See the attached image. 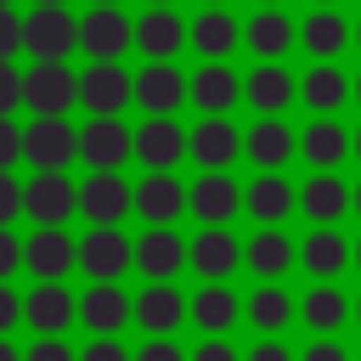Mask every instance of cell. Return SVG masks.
<instances>
[{
	"label": "cell",
	"mask_w": 361,
	"mask_h": 361,
	"mask_svg": "<svg viewBox=\"0 0 361 361\" xmlns=\"http://www.w3.org/2000/svg\"><path fill=\"white\" fill-rule=\"evenodd\" d=\"M23 96L34 113H68L79 102V73L68 68V56H39L23 73Z\"/></svg>",
	"instance_id": "cell-1"
},
{
	"label": "cell",
	"mask_w": 361,
	"mask_h": 361,
	"mask_svg": "<svg viewBox=\"0 0 361 361\" xmlns=\"http://www.w3.org/2000/svg\"><path fill=\"white\" fill-rule=\"evenodd\" d=\"M23 152L34 169H68L79 158V130H68L62 113H34V124L23 130Z\"/></svg>",
	"instance_id": "cell-2"
},
{
	"label": "cell",
	"mask_w": 361,
	"mask_h": 361,
	"mask_svg": "<svg viewBox=\"0 0 361 361\" xmlns=\"http://www.w3.org/2000/svg\"><path fill=\"white\" fill-rule=\"evenodd\" d=\"M79 102L90 113H124L135 102V79L118 68V56H96L85 73H79Z\"/></svg>",
	"instance_id": "cell-3"
},
{
	"label": "cell",
	"mask_w": 361,
	"mask_h": 361,
	"mask_svg": "<svg viewBox=\"0 0 361 361\" xmlns=\"http://www.w3.org/2000/svg\"><path fill=\"white\" fill-rule=\"evenodd\" d=\"M73 209H79V186H73L62 169H39V175L23 186V214H28L34 226H62Z\"/></svg>",
	"instance_id": "cell-4"
},
{
	"label": "cell",
	"mask_w": 361,
	"mask_h": 361,
	"mask_svg": "<svg viewBox=\"0 0 361 361\" xmlns=\"http://www.w3.org/2000/svg\"><path fill=\"white\" fill-rule=\"evenodd\" d=\"M23 51H34V56H68V51H79V23L68 17V6H34L23 17Z\"/></svg>",
	"instance_id": "cell-5"
},
{
	"label": "cell",
	"mask_w": 361,
	"mask_h": 361,
	"mask_svg": "<svg viewBox=\"0 0 361 361\" xmlns=\"http://www.w3.org/2000/svg\"><path fill=\"white\" fill-rule=\"evenodd\" d=\"M130 152H135V135L118 124V113H96V118L79 130V158H85L90 169H118Z\"/></svg>",
	"instance_id": "cell-6"
},
{
	"label": "cell",
	"mask_w": 361,
	"mask_h": 361,
	"mask_svg": "<svg viewBox=\"0 0 361 361\" xmlns=\"http://www.w3.org/2000/svg\"><path fill=\"white\" fill-rule=\"evenodd\" d=\"M130 39H135V28H130V17H124L118 6H90L85 23H79V51H85L90 62H96V56H124Z\"/></svg>",
	"instance_id": "cell-7"
},
{
	"label": "cell",
	"mask_w": 361,
	"mask_h": 361,
	"mask_svg": "<svg viewBox=\"0 0 361 361\" xmlns=\"http://www.w3.org/2000/svg\"><path fill=\"white\" fill-rule=\"evenodd\" d=\"M79 209H85L90 226H118V220L135 209V192H130L113 169H96V175L79 186Z\"/></svg>",
	"instance_id": "cell-8"
},
{
	"label": "cell",
	"mask_w": 361,
	"mask_h": 361,
	"mask_svg": "<svg viewBox=\"0 0 361 361\" xmlns=\"http://www.w3.org/2000/svg\"><path fill=\"white\" fill-rule=\"evenodd\" d=\"M180 152H192V135H186L169 113H152V118L135 130V158H141L147 169H169V164H180Z\"/></svg>",
	"instance_id": "cell-9"
},
{
	"label": "cell",
	"mask_w": 361,
	"mask_h": 361,
	"mask_svg": "<svg viewBox=\"0 0 361 361\" xmlns=\"http://www.w3.org/2000/svg\"><path fill=\"white\" fill-rule=\"evenodd\" d=\"M23 265L45 282V276H68L79 265V243L62 231V226H39L28 243H23Z\"/></svg>",
	"instance_id": "cell-10"
},
{
	"label": "cell",
	"mask_w": 361,
	"mask_h": 361,
	"mask_svg": "<svg viewBox=\"0 0 361 361\" xmlns=\"http://www.w3.org/2000/svg\"><path fill=\"white\" fill-rule=\"evenodd\" d=\"M135 259V248H130V237L118 231V226H90V237L79 243V265L96 276V282H118V271Z\"/></svg>",
	"instance_id": "cell-11"
},
{
	"label": "cell",
	"mask_w": 361,
	"mask_h": 361,
	"mask_svg": "<svg viewBox=\"0 0 361 361\" xmlns=\"http://www.w3.org/2000/svg\"><path fill=\"white\" fill-rule=\"evenodd\" d=\"M180 209H192V192H180V180L169 169H152L141 186H135V214L152 220V226H169L180 220Z\"/></svg>",
	"instance_id": "cell-12"
},
{
	"label": "cell",
	"mask_w": 361,
	"mask_h": 361,
	"mask_svg": "<svg viewBox=\"0 0 361 361\" xmlns=\"http://www.w3.org/2000/svg\"><path fill=\"white\" fill-rule=\"evenodd\" d=\"M73 316H79V299L62 288V276H45V282L23 299V322H34L39 333H62Z\"/></svg>",
	"instance_id": "cell-13"
},
{
	"label": "cell",
	"mask_w": 361,
	"mask_h": 361,
	"mask_svg": "<svg viewBox=\"0 0 361 361\" xmlns=\"http://www.w3.org/2000/svg\"><path fill=\"white\" fill-rule=\"evenodd\" d=\"M186 96H192V79H180V68H169L164 56H158L147 73H135V102H141L147 113H175Z\"/></svg>",
	"instance_id": "cell-14"
},
{
	"label": "cell",
	"mask_w": 361,
	"mask_h": 361,
	"mask_svg": "<svg viewBox=\"0 0 361 361\" xmlns=\"http://www.w3.org/2000/svg\"><path fill=\"white\" fill-rule=\"evenodd\" d=\"M299 209L310 214V226H333L344 209H355V192H350L333 169H316V175L305 180V192H299Z\"/></svg>",
	"instance_id": "cell-15"
},
{
	"label": "cell",
	"mask_w": 361,
	"mask_h": 361,
	"mask_svg": "<svg viewBox=\"0 0 361 361\" xmlns=\"http://www.w3.org/2000/svg\"><path fill=\"white\" fill-rule=\"evenodd\" d=\"M248 197H237V180H226L220 169H203V180H192V214L203 226H226Z\"/></svg>",
	"instance_id": "cell-16"
},
{
	"label": "cell",
	"mask_w": 361,
	"mask_h": 361,
	"mask_svg": "<svg viewBox=\"0 0 361 361\" xmlns=\"http://www.w3.org/2000/svg\"><path fill=\"white\" fill-rule=\"evenodd\" d=\"M243 152H248L259 169H282V164L299 152V141H293V130H288L276 113H265V118H259V124L243 135Z\"/></svg>",
	"instance_id": "cell-17"
},
{
	"label": "cell",
	"mask_w": 361,
	"mask_h": 361,
	"mask_svg": "<svg viewBox=\"0 0 361 361\" xmlns=\"http://www.w3.org/2000/svg\"><path fill=\"white\" fill-rule=\"evenodd\" d=\"M180 259H192V243H180L169 226H152V231L135 237V265H141L147 276H175Z\"/></svg>",
	"instance_id": "cell-18"
},
{
	"label": "cell",
	"mask_w": 361,
	"mask_h": 361,
	"mask_svg": "<svg viewBox=\"0 0 361 361\" xmlns=\"http://www.w3.org/2000/svg\"><path fill=\"white\" fill-rule=\"evenodd\" d=\"M130 316H135V305L124 299V288H118V282H96V288L79 299V322H85L90 333H118Z\"/></svg>",
	"instance_id": "cell-19"
},
{
	"label": "cell",
	"mask_w": 361,
	"mask_h": 361,
	"mask_svg": "<svg viewBox=\"0 0 361 361\" xmlns=\"http://www.w3.org/2000/svg\"><path fill=\"white\" fill-rule=\"evenodd\" d=\"M192 310V299H180V288H169V276H152V288L135 299V322L147 333H169L180 327V316Z\"/></svg>",
	"instance_id": "cell-20"
},
{
	"label": "cell",
	"mask_w": 361,
	"mask_h": 361,
	"mask_svg": "<svg viewBox=\"0 0 361 361\" xmlns=\"http://www.w3.org/2000/svg\"><path fill=\"white\" fill-rule=\"evenodd\" d=\"M243 152V135L231 130V118H220V113H209L197 130H192V158L203 164V169H226L231 158Z\"/></svg>",
	"instance_id": "cell-21"
},
{
	"label": "cell",
	"mask_w": 361,
	"mask_h": 361,
	"mask_svg": "<svg viewBox=\"0 0 361 361\" xmlns=\"http://www.w3.org/2000/svg\"><path fill=\"white\" fill-rule=\"evenodd\" d=\"M293 243L276 231V226H259L254 237H248V248H243V265L254 271V276H265V282H276L282 271H293Z\"/></svg>",
	"instance_id": "cell-22"
},
{
	"label": "cell",
	"mask_w": 361,
	"mask_h": 361,
	"mask_svg": "<svg viewBox=\"0 0 361 361\" xmlns=\"http://www.w3.org/2000/svg\"><path fill=\"white\" fill-rule=\"evenodd\" d=\"M243 96H248L259 113H282V107L293 102V73H288L276 56H265V62L243 79Z\"/></svg>",
	"instance_id": "cell-23"
},
{
	"label": "cell",
	"mask_w": 361,
	"mask_h": 361,
	"mask_svg": "<svg viewBox=\"0 0 361 361\" xmlns=\"http://www.w3.org/2000/svg\"><path fill=\"white\" fill-rule=\"evenodd\" d=\"M299 259H305L310 276H338V271L355 259V248H350L333 226H310V237L299 243Z\"/></svg>",
	"instance_id": "cell-24"
},
{
	"label": "cell",
	"mask_w": 361,
	"mask_h": 361,
	"mask_svg": "<svg viewBox=\"0 0 361 361\" xmlns=\"http://www.w3.org/2000/svg\"><path fill=\"white\" fill-rule=\"evenodd\" d=\"M237 259H243V248H237V237H231L226 226H209V231L192 243V271H203L209 282L231 276V271H237Z\"/></svg>",
	"instance_id": "cell-25"
},
{
	"label": "cell",
	"mask_w": 361,
	"mask_h": 361,
	"mask_svg": "<svg viewBox=\"0 0 361 361\" xmlns=\"http://www.w3.org/2000/svg\"><path fill=\"white\" fill-rule=\"evenodd\" d=\"M180 39H192V28H180V17H175L169 6H152V11L135 23V45H141L147 56H175Z\"/></svg>",
	"instance_id": "cell-26"
},
{
	"label": "cell",
	"mask_w": 361,
	"mask_h": 361,
	"mask_svg": "<svg viewBox=\"0 0 361 361\" xmlns=\"http://www.w3.org/2000/svg\"><path fill=\"white\" fill-rule=\"evenodd\" d=\"M299 34H305V51H310V56H322V62H327V56H338V51L355 39V28H350L333 6H316V11L305 17V28H299Z\"/></svg>",
	"instance_id": "cell-27"
},
{
	"label": "cell",
	"mask_w": 361,
	"mask_h": 361,
	"mask_svg": "<svg viewBox=\"0 0 361 361\" xmlns=\"http://www.w3.org/2000/svg\"><path fill=\"white\" fill-rule=\"evenodd\" d=\"M293 203H299V197H293V186H288L276 169H265V175L248 186V214H254L259 226H282V220L293 214Z\"/></svg>",
	"instance_id": "cell-28"
},
{
	"label": "cell",
	"mask_w": 361,
	"mask_h": 361,
	"mask_svg": "<svg viewBox=\"0 0 361 361\" xmlns=\"http://www.w3.org/2000/svg\"><path fill=\"white\" fill-rule=\"evenodd\" d=\"M299 152L310 158V169H338V164H344V152H355V135H344L333 118H316V124L305 130Z\"/></svg>",
	"instance_id": "cell-29"
},
{
	"label": "cell",
	"mask_w": 361,
	"mask_h": 361,
	"mask_svg": "<svg viewBox=\"0 0 361 361\" xmlns=\"http://www.w3.org/2000/svg\"><path fill=\"white\" fill-rule=\"evenodd\" d=\"M293 34H299V28H293L276 6H265V11H254V17H248L243 45H248V51H259V56H282V51L293 45Z\"/></svg>",
	"instance_id": "cell-30"
},
{
	"label": "cell",
	"mask_w": 361,
	"mask_h": 361,
	"mask_svg": "<svg viewBox=\"0 0 361 361\" xmlns=\"http://www.w3.org/2000/svg\"><path fill=\"white\" fill-rule=\"evenodd\" d=\"M237 96H243V79H237L231 68L209 62V68H197V73H192V102H197L203 113H226Z\"/></svg>",
	"instance_id": "cell-31"
},
{
	"label": "cell",
	"mask_w": 361,
	"mask_h": 361,
	"mask_svg": "<svg viewBox=\"0 0 361 361\" xmlns=\"http://www.w3.org/2000/svg\"><path fill=\"white\" fill-rule=\"evenodd\" d=\"M237 39H243V28H237L220 6H209V11L192 23V45H197L203 56H226V51H237Z\"/></svg>",
	"instance_id": "cell-32"
},
{
	"label": "cell",
	"mask_w": 361,
	"mask_h": 361,
	"mask_svg": "<svg viewBox=\"0 0 361 361\" xmlns=\"http://www.w3.org/2000/svg\"><path fill=\"white\" fill-rule=\"evenodd\" d=\"M243 310H248V322H254L259 333H282V327L293 322V299H288V293H282L276 282H265V288H254Z\"/></svg>",
	"instance_id": "cell-33"
},
{
	"label": "cell",
	"mask_w": 361,
	"mask_h": 361,
	"mask_svg": "<svg viewBox=\"0 0 361 361\" xmlns=\"http://www.w3.org/2000/svg\"><path fill=\"white\" fill-rule=\"evenodd\" d=\"M299 310H305V322H310V333H333V327H338V322L350 316V299H344V293L333 288V276H322V288H310Z\"/></svg>",
	"instance_id": "cell-34"
},
{
	"label": "cell",
	"mask_w": 361,
	"mask_h": 361,
	"mask_svg": "<svg viewBox=\"0 0 361 361\" xmlns=\"http://www.w3.org/2000/svg\"><path fill=\"white\" fill-rule=\"evenodd\" d=\"M355 85L333 68V56L322 62V68H310V79H305V102L310 107H322V113H333V107H344V96H350Z\"/></svg>",
	"instance_id": "cell-35"
},
{
	"label": "cell",
	"mask_w": 361,
	"mask_h": 361,
	"mask_svg": "<svg viewBox=\"0 0 361 361\" xmlns=\"http://www.w3.org/2000/svg\"><path fill=\"white\" fill-rule=\"evenodd\" d=\"M237 310H243V305H237V299H231V288H220V282H209V288L192 299V322H197V327H209V333L231 327V322H237Z\"/></svg>",
	"instance_id": "cell-36"
},
{
	"label": "cell",
	"mask_w": 361,
	"mask_h": 361,
	"mask_svg": "<svg viewBox=\"0 0 361 361\" xmlns=\"http://www.w3.org/2000/svg\"><path fill=\"white\" fill-rule=\"evenodd\" d=\"M17 158H28L23 152V130L11 124V113H0V169H11Z\"/></svg>",
	"instance_id": "cell-37"
},
{
	"label": "cell",
	"mask_w": 361,
	"mask_h": 361,
	"mask_svg": "<svg viewBox=\"0 0 361 361\" xmlns=\"http://www.w3.org/2000/svg\"><path fill=\"white\" fill-rule=\"evenodd\" d=\"M17 102H28L23 96V73L11 68V56H0V113H11Z\"/></svg>",
	"instance_id": "cell-38"
},
{
	"label": "cell",
	"mask_w": 361,
	"mask_h": 361,
	"mask_svg": "<svg viewBox=\"0 0 361 361\" xmlns=\"http://www.w3.org/2000/svg\"><path fill=\"white\" fill-rule=\"evenodd\" d=\"M11 51H23V17L11 6H0V56H11Z\"/></svg>",
	"instance_id": "cell-39"
},
{
	"label": "cell",
	"mask_w": 361,
	"mask_h": 361,
	"mask_svg": "<svg viewBox=\"0 0 361 361\" xmlns=\"http://www.w3.org/2000/svg\"><path fill=\"white\" fill-rule=\"evenodd\" d=\"M17 214H23V186H17L6 169H0V226H11Z\"/></svg>",
	"instance_id": "cell-40"
},
{
	"label": "cell",
	"mask_w": 361,
	"mask_h": 361,
	"mask_svg": "<svg viewBox=\"0 0 361 361\" xmlns=\"http://www.w3.org/2000/svg\"><path fill=\"white\" fill-rule=\"evenodd\" d=\"M135 361H192V355H180V344H169L164 333H152V344H141Z\"/></svg>",
	"instance_id": "cell-41"
},
{
	"label": "cell",
	"mask_w": 361,
	"mask_h": 361,
	"mask_svg": "<svg viewBox=\"0 0 361 361\" xmlns=\"http://www.w3.org/2000/svg\"><path fill=\"white\" fill-rule=\"evenodd\" d=\"M28 361H79V355H73V350H68L56 333H39V344L28 350Z\"/></svg>",
	"instance_id": "cell-42"
},
{
	"label": "cell",
	"mask_w": 361,
	"mask_h": 361,
	"mask_svg": "<svg viewBox=\"0 0 361 361\" xmlns=\"http://www.w3.org/2000/svg\"><path fill=\"white\" fill-rule=\"evenodd\" d=\"M79 361H130V355H124V344H118L113 333H102V338H96V344H90Z\"/></svg>",
	"instance_id": "cell-43"
},
{
	"label": "cell",
	"mask_w": 361,
	"mask_h": 361,
	"mask_svg": "<svg viewBox=\"0 0 361 361\" xmlns=\"http://www.w3.org/2000/svg\"><path fill=\"white\" fill-rule=\"evenodd\" d=\"M17 265H23V243H17V237H11L6 226H0V282H6V276H11Z\"/></svg>",
	"instance_id": "cell-44"
},
{
	"label": "cell",
	"mask_w": 361,
	"mask_h": 361,
	"mask_svg": "<svg viewBox=\"0 0 361 361\" xmlns=\"http://www.w3.org/2000/svg\"><path fill=\"white\" fill-rule=\"evenodd\" d=\"M17 322H23V299L0 282V333H6V327H17Z\"/></svg>",
	"instance_id": "cell-45"
},
{
	"label": "cell",
	"mask_w": 361,
	"mask_h": 361,
	"mask_svg": "<svg viewBox=\"0 0 361 361\" xmlns=\"http://www.w3.org/2000/svg\"><path fill=\"white\" fill-rule=\"evenodd\" d=\"M192 361H237V350L226 344V338H209V344H197V355Z\"/></svg>",
	"instance_id": "cell-46"
},
{
	"label": "cell",
	"mask_w": 361,
	"mask_h": 361,
	"mask_svg": "<svg viewBox=\"0 0 361 361\" xmlns=\"http://www.w3.org/2000/svg\"><path fill=\"white\" fill-rule=\"evenodd\" d=\"M305 361H350V355H344L333 338H322V344H310V350H305Z\"/></svg>",
	"instance_id": "cell-47"
},
{
	"label": "cell",
	"mask_w": 361,
	"mask_h": 361,
	"mask_svg": "<svg viewBox=\"0 0 361 361\" xmlns=\"http://www.w3.org/2000/svg\"><path fill=\"white\" fill-rule=\"evenodd\" d=\"M248 361H293V355H288V344H276V338H265V344H259V350H254Z\"/></svg>",
	"instance_id": "cell-48"
},
{
	"label": "cell",
	"mask_w": 361,
	"mask_h": 361,
	"mask_svg": "<svg viewBox=\"0 0 361 361\" xmlns=\"http://www.w3.org/2000/svg\"><path fill=\"white\" fill-rule=\"evenodd\" d=\"M0 361H28V355H17V350L6 344V333H0Z\"/></svg>",
	"instance_id": "cell-49"
},
{
	"label": "cell",
	"mask_w": 361,
	"mask_h": 361,
	"mask_svg": "<svg viewBox=\"0 0 361 361\" xmlns=\"http://www.w3.org/2000/svg\"><path fill=\"white\" fill-rule=\"evenodd\" d=\"M355 214H361V186H355Z\"/></svg>",
	"instance_id": "cell-50"
},
{
	"label": "cell",
	"mask_w": 361,
	"mask_h": 361,
	"mask_svg": "<svg viewBox=\"0 0 361 361\" xmlns=\"http://www.w3.org/2000/svg\"><path fill=\"white\" fill-rule=\"evenodd\" d=\"M34 6H62V0H34Z\"/></svg>",
	"instance_id": "cell-51"
},
{
	"label": "cell",
	"mask_w": 361,
	"mask_h": 361,
	"mask_svg": "<svg viewBox=\"0 0 361 361\" xmlns=\"http://www.w3.org/2000/svg\"><path fill=\"white\" fill-rule=\"evenodd\" d=\"M355 45H361V23H355Z\"/></svg>",
	"instance_id": "cell-52"
},
{
	"label": "cell",
	"mask_w": 361,
	"mask_h": 361,
	"mask_svg": "<svg viewBox=\"0 0 361 361\" xmlns=\"http://www.w3.org/2000/svg\"><path fill=\"white\" fill-rule=\"evenodd\" d=\"M355 322H361V299H355Z\"/></svg>",
	"instance_id": "cell-53"
},
{
	"label": "cell",
	"mask_w": 361,
	"mask_h": 361,
	"mask_svg": "<svg viewBox=\"0 0 361 361\" xmlns=\"http://www.w3.org/2000/svg\"><path fill=\"white\" fill-rule=\"evenodd\" d=\"M355 152H361V130H355Z\"/></svg>",
	"instance_id": "cell-54"
},
{
	"label": "cell",
	"mask_w": 361,
	"mask_h": 361,
	"mask_svg": "<svg viewBox=\"0 0 361 361\" xmlns=\"http://www.w3.org/2000/svg\"><path fill=\"white\" fill-rule=\"evenodd\" d=\"M355 265H361V243H355Z\"/></svg>",
	"instance_id": "cell-55"
},
{
	"label": "cell",
	"mask_w": 361,
	"mask_h": 361,
	"mask_svg": "<svg viewBox=\"0 0 361 361\" xmlns=\"http://www.w3.org/2000/svg\"><path fill=\"white\" fill-rule=\"evenodd\" d=\"M96 6H118V0H96Z\"/></svg>",
	"instance_id": "cell-56"
},
{
	"label": "cell",
	"mask_w": 361,
	"mask_h": 361,
	"mask_svg": "<svg viewBox=\"0 0 361 361\" xmlns=\"http://www.w3.org/2000/svg\"><path fill=\"white\" fill-rule=\"evenodd\" d=\"M355 96H361V79H355Z\"/></svg>",
	"instance_id": "cell-57"
},
{
	"label": "cell",
	"mask_w": 361,
	"mask_h": 361,
	"mask_svg": "<svg viewBox=\"0 0 361 361\" xmlns=\"http://www.w3.org/2000/svg\"><path fill=\"white\" fill-rule=\"evenodd\" d=\"M316 6H333V0H316Z\"/></svg>",
	"instance_id": "cell-58"
},
{
	"label": "cell",
	"mask_w": 361,
	"mask_h": 361,
	"mask_svg": "<svg viewBox=\"0 0 361 361\" xmlns=\"http://www.w3.org/2000/svg\"><path fill=\"white\" fill-rule=\"evenodd\" d=\"M152 6H164V0H152Z\"/></svg>",
	"instance_id": "cell-59"
},
{
	"label": "cell",
	"mask_w": 361,
	"mask_h": 361,
	"mask_svg": "<svg viewBox=\"0 0 361 361\" xmlns=\"http://www.w3.org/2000/svg\"><path fill=\"white\" fill-rule=\"evenodd\" d=\"M0 6H11V0H0Z\"/></svg>",
	"instance_id": "cell-60"
},
{
	"label": "cell",
	"mask_w": 361,
	"mask_h": 361,
	"mask_svg": "<svg viewBox=\"0 0 361 361\" xmlns=\"http://www.w3.org/2000/svg\"><path fill=\"white\" fill-rule=\"evenodd\" d=\"M209 6H214V0H209Z\"/></svg>",
	"instance_id": "cell-61"
},
{
	"label": "cell",
	"mask_w": 361,
	"mask_h": 361,
	"mask_svg": "<svg viewBox=\"0 0 361 361\" xmlns=\"http://www.w3.org/2000/svg\"><path fill=\"white\" fill-rule=\"evenodd\" d=\"M271 6H276V0H271Z\"/></svg>",
	"instance_id": "cell-62"
}]
</instances>
